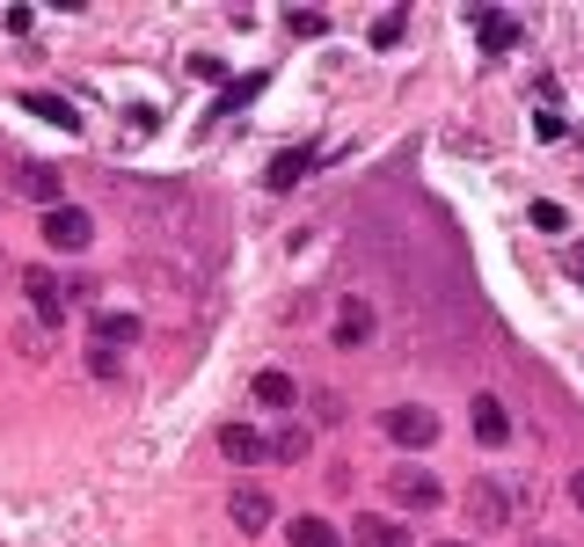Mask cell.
I'll return each instance as SVG.
<instances>
[{
    "label": "cell",
    "mask_w": 584,
    "mask_h": 547,
    "mask_svg": "<svg viewBox=\"0 0 584 547\" xmlns=\"http://www.w3.org/2000/svg\"><path fill=\"white\" fill-rule=\"evenodd\" d=\"M431 547H468V540H431Z\"/></svg>",
    "instance_id": "obj_25"
},
{
    "label": "cell",
    "mask_w": 584,
    "mask_h": 547,
    "mask_svg": "<svg viewBox=\"0 0 584 547\" xmlns=\"http://www.w3.org/2000/svg\"><path fill=\"white\" fill-rule=\"evenodd\" d=\"M234 526H242V533H264L270 526V496L264 489H234Z\"/></svg>",
    "instance_id": "obj_13"
},
{
    "label": "cell",
    "mask_w": 584,
    "mask_h": 547,
    "mask_svg": "<svg viewBox=\"0 0 584 547\" xmlns=\"http://www.w3.org/2000/svg\"><path fill=\"white\" fill-rule=\"evenodd\" d=\"M351 540H358V547H402L409 533L395 526V518H351Z\"/></svg>",
    "instance_id": "obj_14"
},
{
    "label": "cell",
    "mask_w": 584,
    "mask_h": 547,
    "mask_svg": "<svg viewBox=\"0 0 584 547\" xmlns=\"http://www.w3.org/2000/svg\"><path fill=\"white\" fill-rule=\"evenodd\" d=\"M388 496L402 504V512H431V504L445 496V482L431 475V467H417V460H402V467L388 475Z\"/></svg>",
    "instance_id": "obj_1"
},
{
    "label": "cell",
    "mask_w": 584,
    "mask_h": 547,
    "mask_svg": "<svg viewBox=\"0 0 584 547\" xmlns=\"http://www.w3.org/2000/svg\"><path fill=\"white\" fill-rule=\"evenodd\" d=\"M16 190L30 197V205H44V213H59V205H66V176H59V168H44V161H22V168H16Z\"/></svg>",
    "instance_id": "obj_4"
},
{
    "label": "cell",
    "mask_w": 584,
    "mask_h": 547,
    "mask_svg": "<svg viewBox=\"0 0 584 547\" xmlns=\"http://www.w3.org/2000/svg\"><path fill=\"white\" fill-rule=\"evenodd\" d=\"M315 161H321L315 146H293V154H278V161H270V176H264V183H270V190H293V183H300L307 168H315Z\"/></svg>",
    "instance_id": "obj_12"
},
{
    "label": "cell",
    "mask_w": 584,
    "mask_h": 547,
    "mask_svg": "<svg viewBox=\"0 0 584 547\" xmlns=\"http://www.w3.org/2000/svg\"><path fill=\"white\" fill-rule=\"evenodd\" d=\"M256 402H264V409H293V380H285L278 365L256 372Z\"/></svg>",
    "instance_id": "obj_16"
},
{
    "label": "cell",
    "mask_w": 584,
    "mask_h": 547,
    "mask_svg": "<svg viewBox=\"0 0 584 547\" xmlns=\"http://www.w3.org/2000/svg\"><path fill=\"white\" fill-rule=\"evenodd\" d=\"M475 37H482V52H490V59H504L512 44H526V22L504 16V8H475Z\"/></svg>",
    "instance_id": "obj_6"
},
{
    "label": "cell",
    "mask_w": 584,
    "mask_h": 547,
    "mask_svg": "<svg viewBox=\"0 0 584 547\" xmlns=\"http://www.w3.org/2000/svg\"><path fill=\"white\" fill-rule=\"evenodd\" d=\"M372 52H388V44H402V8H388V16H372Z\"/></svg>",
    "instance_id": "obj_18"
},
{
    "label": "cell",
    "mask_w": 584,
    "mask_h": 547,
    "mask_svg": "<svg viewBox=\"0 0 584 547\" xmlns=\"http://www.w3.org/2000/svg\"><path fill=\"white\" fill-rule=\"evenodd\" d=\"M388 438L402 445V453H424V445L439 438V416H431V409H417V402H409V409H388Z\"/></svg>",
    "instance_id": "obj_5"
},
{
    "label": "cell",
    "mask_w": 584,
    "mask_h": 547,
    "mask_svg": "<svg viewBox=\"0 0 584 547\" xmlns=\"http://www.w3.org/2000/svg\"><path fill=\"white\" fill-rule=\"evenodd\" d=\"M533 227H541V234H563L570 219H563V205H555V197H541V205H533Z\"/></svg>",
    "instance_id": "obj_21"
},
{
    "label": "cell",
    "mask_w": 584,
    "mask_h": 547,
    "mask_svg": "<svg viewBox=\"0 0 584 547\" xmlns=\"http://www.w3.org/2000/svg\"><path fill=\"white\" fill-rule=\"evenodd\" d=\"M570 270H577V285H584V248H577V256H570Z\"/></svg>",
    "instance_id": "obj_24"
},
{
    "label": "cell",
    "mask_w": 584,
    "mask_h": 547,
    "mask_svg": "<svg viewBox=\"0 0 584 547\" xmlns=\"http://www.w3.org/2000/svg\"><path fill=\"white\" fill-rule=\"evenodd\" d=\"M270 453H278V460H300L307 453V424H293V416H285L278 438H270Z\"/></svg>",
    "instance_id": "obj_17"
},
{
    "label": "cell",
    "mask_w": 584,
    "mask_h": 547,
    "mask_svg": "<svg viewBox=\"0 0 584 547\" xmlns=\"http://www.w3.org/2000/svg\"><path fill=\"white\" fill-rule=\"evenodd\" d=\"M468 518H475L482 533H504V526H512V489L490 482V475H475V482H468Z\"/></svg>",
    "instance_id": "obj_2"
},
{
    "label": "cell",
    "mask_w": 584,
    "mask_h": 547,
    "mask_svg": "<svg viewBox=\"0 0 584 547\" xmlns=\"http://www.w3.org/2000/svg\"><path fill=\"white\" fill-rule=\"evenodd\" d=\"M132 336H140L132 314H103V321H95V343H132Z\"/></svg>",
    "instance_id": "obj_19"
},
{
    "label": "cell",
    "mask_w": 584,
    "mask_h": 547,
    "mask_svg": "<svg viewBox=\"0 0 584 547\" xmlns=\"http://www.w3.org/2000/svg\"><path fill=\"white\" fill-rule=\"evenodd\" d=\"M366 336H372V307L366 300H344L337 307V351H358Z\"/></svg>",
    "instance_id": "obj_11"
},
{
    "label": "cell",
    "mask_w": 584,
    "mask_h": 547,
    "mask_svg": "<svg viewBox=\"0 0 584 547\" xmlns=\"http://www.w3.org/2000/svg\"><path fill=\"white\" fill-rule=\"evenodd\" d=\"M219 453H227L234 467H248V460L270 453V438H264V431H248V424H227V431H219Z\"/></svg>",
    "instance_id": "obj_10"
},
{
    "label": "cell",
    "mask_w": 584,
    "mask_h": 547,
    "mask_svg": "<svg viewBox=\"0 0 584 547\" xmlns=\"http://www.w3.org/2000/svg\"><path fill=\"white\" fill-rule=\"evenodd\" d=\"M285 22H293V37H321L329 30V16H315V8H300V16H285Z\"/></svg>",
    "instance_id": "obj_22"
},
{
    "label": "cell",
    "mask_w": 584,
    "mask_h": 547,
    "mask_svg": "<svg viewBox=\"0 0 584 547\" xmlns=\"http://www.w3.org/2000/svg\"><path fill=\"white\" fill-rule=\"evenodd\" d=\"M570 504H577V512H584V467H577V475H570Z\"/></svg>",
    "instance_id": "obj_23"
},
{
    "label": "cell",
    "mask_w": 584,
    "mask_h": 547,
    "mask_svg": "<svg viewBox=\"0 0 584 547\" xmlns=\"http://www.w3.org/2000/svg\"><path fill=\"white\" fill-rule=\"evenodd\" d=\"M44 241H52L59 256H81V248L95 241V219L81 213V205H59V213H44Z\"/></svg>",
    "instance_id": "obj_3"
},
{
    "label": "cell",
    "mask_w": 584,
    "mask_h": 547,
    "mask_svg": "<svg viewBox=\"0 0 584 547\" xmlns=\"http://www.w3.org/2000/svg\"><path fill=\"white\" fill-rule=\"evenodd\" d=\"M22 292H30L37 321H52V329H59V321H66V285H59V278H52V270H44V264H37V270H22Z\"/></svg>",
    "instance_id": "obj_7"
},
{
    "label": "cell",
    "mask_w": 584,
    "mask_h": 547,
    "mask_svg": "<svg viewBox=\"0 0 584 547\" xmlns=\"http://www.w3.org/2000/svg\"><path fill=\"white\" fill-rule=\"evenodd\" d=\"M533 547H555V540H533Z\"/></svg>",
    "instance_id": "obj_26"
},
{
    "label": "cell",
    "mask_w": 584,
    "mask_h": 547,
    "mask_svg": "<svg viewBox=\"0 0 584 547\" xmlns=\"http://www.w3.org/2000/svg\"><path fill=\"white\" fill-rule=\"evenodd\" d=\"M293 547H344V533L329 518H293Z\"/></svg>",
    "instance_id": "obj_15"
},
{
    "label": "cell",
    "mask_w": 584,
    "mask_h": 547,
    "mask_svg": "<svg viewBox=\"0 0 584 547\" xmlns=\"http://www.w3.org/2000/svg\"><path fill=\"white\" fill-rule=\"evenodd\" d=\"M22 110H30V117H44V124H59V132H81V110L66 103V95H52V89H22L16 95Z\"/></svg>",
    "instance_id": "obj_8"
},
{
    "label": "cell",
    "mask_w": 584,
    "mask_h": 547,
    "mask_svg": "<svg viewBox=\"0 0 584 547\" xmlns=\"http://www.w3.org/2000/svg\"><path fill=\"white\" fill-rule=\"evenodd\" d=\"M89 372L95 380H117V343H89Z\"/></svg>",
    "instance_id": "obj_20"
},
{
    "label": "cell",
    "mask_w": 584,
    "mask_h": 547,
    "mask_svg": "<svg viewBox=\"0 0 584 547\" xmlns=\"http://www.w3.org/2000/svg\"><path fill=\"white\" fill-rule=\"evenodd\" d=\"M475 438L482 445H504V438H512V409L496 402V394H475Z\"/></svg>",
    "instance_id": "obj_9"
}]
</instances>
